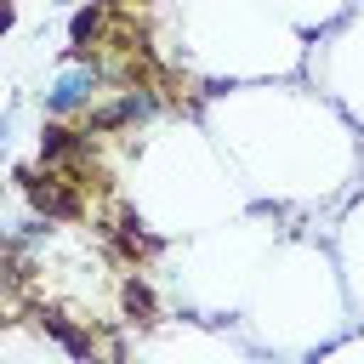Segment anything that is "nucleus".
<instances>
[{
  "label": "nucleus",
  "mask_w": 364,
  "mask_h": 364,
  "mask_svg": "<svg viewBox=\"0 0 364 364\" xmlns=\"http://www.w3.org/2000/svg\"><path fill=\"white\" fill-rule=\"evenodd\" d=\"M74 40H91L97 34V6H85V11H74V28H68Z\"/></svg>",
  "instance_id": "nucleus-3"
},
{
  "label": "nucleus",
  "mask_w": 364,
  "mask_h": 364,
  "mask_svg": "<svg viewBox=\"0 0 364 364\" xmlns=\"http://www.w3.org/2000/svg\"><path fill=\"white\" fill-rule=\"evenodd\" d=\"M11 142V114H0V148Z\"/></svg>",
  "instance_id": "nucleus-4"
},
{
  "label": "nucleus",
  "mask_w": 364,
  "mask_h": 364,
  "mask_svg": "<svg viewBox=\"0 0 364 364\" xmlns=\"http://www.w3.org/2000/svg\"><path fill=\"white\" fill-rule=\"evenodd\" d=\"M46 6H68V0H46Z\"/></svg>",
  "instance_id": "nucleus-5"
},
{
  "label": "nucleus",
  "mask_w": 364,
  "mask_h": 364,
  "mask_svg": "<svg viewBox=\"0 0 364 364\" xmlns=\"http://www.w3.org/2000/svg\"><path fill=\"white\" fill-rule=\"evenodd\" d=\"M74 148H80V142H74V131H63V125H51V131L40 136V154H46V159H68Z\"/></svg>",
  "instance_id": "nucleus-2"
},
{
  "label": "nucleus",
  "mask_w": 364,
  "mask_h": 364,
  "mask_svg": "<svg viewBox=\"0 0 364 364\" xmlns=\"http://www.w3.org/2000/svg\"><path fill=\"white\" fill-rule=\"evenodd\" d=\"M97 85H102V68H97V63H74V68H63V74L40 91V102H46L51 119H68V114H80V108L97 97Z\"/></svg>",
  "instance_id": "nucleus-1"
}]
</instances>
